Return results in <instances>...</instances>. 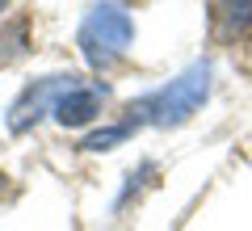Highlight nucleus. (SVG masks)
Segmentation results:
<instances>
[{
  "label": "nucleus",
  "instance_id": "1",
  "mask_svg": "<svg viewBox=\"0 0 252 231\" xmlns=\"http://www.w3.org/2000/svg\"><path fill=\"white\" fill-rule=\"evenodd\" d=\"M210 89H215V67L206 59H198V63H189L181 76H172L168 84H160L147 97L130 101L126 105V122L130 126H181L206 105Z\"/></svg>",
  "mask_w": 252,
  "mask_h": 231
},
{
  "label": "nucleus",
  "instance_id": "2",
  "mask_svg": "<svg viewBox=\"0 0 252 231\" xmlns=\"http://www.w3.org/2000/svg\"><path fill=\"white\" fill-rule=\"evenodd\" d=\"M76 42H80V55L89 59V67H109L135 42V17L118 0H101V4H93L84 13Z\"/></svg>",
  "mask_w": 252,
  "mask_h": 231
},
{
  "label": "nucleus",
  "instance_id": "3",
  "mask_svg": "<svg viewBox=\"0 0 252 231\" xmlns=\"http://www.w3.org/2000/svg\"><path fill=\"white\" fill-rule=\"evenodd\" d=\"M76 84H80V76H67V71H55V76H42V80L26 84V89L17 93V101L9 105V118H4L9 131L21 134V131H30L34 122H42V118L55 109V101H59L63 93H72Z\"/></svg>",
  "mask_w": 252,
  "mask_h": 231
},
{
  "label": "nucleus",
  "instance_id": "4",
  "mask_svg": "<svg viewBox=\"0 0 252 231\" xmlns=\"http://www.w3.org/2000/svg\"><path fill=\"white\" fill-rule=\"evenodd\" d=\"M105 84H76L72 93H63L59 101H55V109H51V118L59 126H89V122H97V114H101V105H105Z\"/></svg>",
  "mask_w": 252,
  "mask_h": 231
},
{
  "label": "nucleus",
  "instance_id": "5",
  "mask_svg": "<svg viewBox=\"0 0 252 231\" xmlns=\"http://www.w3.org/2000/svg\"><path fill=\"white\" fill-rule=\"evenodd\" d=\"M210 30L223 42H240L252 30V0H215L210 4Z\"/></svg>",
  "mask_w": 252,
  "mask_h": 231
},
{
  "label": "nucleus",
  "instance_id": "6",
  "mask_svg": "<svg viewBox=\"0 0 252 231\" xmlns=\"http://www.w3.org/2000/svg\"><path fill=\"white\" fill-rule=\"evenodd\" d=\"M130 134H135V126H130V122H109V126H101V131L84 134L80 147L84 151H109V147H118V143H126Z\"/></svg>",
  "mask_w": 252,
  "mask_h": 231
},
{
  "label": "nucleus",
  "instance_id": "7",
  "mask_svg": "<svg viewBox=\"0 0 252 231\" xmlns=\"http://www.w3.org/2000/svg\"><path fill=\"white\" fill-rule=\"evenodd\" d=\"M26 21H9V26L0 30V67H4V63H17L21 55H26Z\"/></svg>",
  "mask_w": 252,
  "mask_h": 231
},
{
  "label": "nucleus",
  "instance_id": "8",
  "mask_svg": "<svg viewBox=\"0 0 252 231\" xmlns=\"http://www.w3.org/2000/svg\"><path fill=\"white\" fill-rule=\"evenodd\" d=\"M4 189H9V177H4V172H0V194H4Z\"/></svg>",
  "mask_w": 252,
  "mask_h": 231
},
{
  "label": "nucleus",
  "instance_id": "9",
  "mask_svg": "<svg viewBox=\"0 0 252 231\" xmlns=\"http://www.w3.org/2000/svg\"><path fill=\"white\" fill-rule=\"evenodd\" d=\"M4 9H9V0H0V13H4Z\"/></svg>",
  "mask_w": 252,
  "mask_h": 231
}]
</instances>
